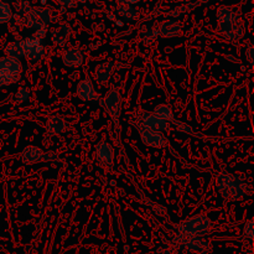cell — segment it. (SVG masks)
I'll return each mask as SVG.
<instances>
[{
  "instance_id": "obj_1",
  "label": "cell",
  "mask_w": 254,
  "mask_h": 254,
  "mask_svg": "<svg viewBox=\"0 0 254 254\" xmlns=\"http://www.w3.org/2000/svg\"><path fill=\"white\" fill-rule=\"evenodd\" d=\"M210 226L211 222L206 216L198 215L181 223L179 231L183 237H191V236H200L206 233Z\"/></svg>"
},
{
  "instance_id": "obj_2",
  "label": "cell",
  "mask_w": 254,
  "mask_h": 254,
  "mask_svg": "<svg viewBox=\"0 0 254 254\" xmlns=\"http://www.w3.org/2000/svg\"><path fill=\"white\" fill-rule=\"evenodd\" d=\"M51 20V12L47 9H30L25 14V24L31 29H45Z\"/></svg>"
},
{
  "instance_id": "obj_3",
  "label": "cell",
  "mask_w": 254,
  "mask_h": 254,
  "mask_svg": "<svg viewBox=\"0 0 254 254\" xmlns=\"http://www.w3.org/2000/svg\"><path fill=\"white\" fill-rule=\"evenodd\" d=\"M181 240L184 241V246L186 250L196 254H208L211 252V243L207 240L198 236H191V237H183L180 236Z\"/></svg>"
},
{
  "instance_id": "obj_4",
  "label": "cell",
  "mask_w": 254,
  "mask_h": 254,
  "mask_svg": "<svg viewBox=\"0 0 254 254\" xmlns=\"http://www.w3.org/2000/svg\"><path fill=\"white\" fill-rule=\"evenodd\" d=\"M22 51H24V56H26L30 61H39L42 59L45 55V49L41 45V42L36 41L32 37L21 41Z\"/></svg>"
},
{
  "instance_id": "obj_5",
  "label": "cell",
  "mask_w": 254,
  "mask_h": 254,
  "mask_svg": "<svg viewBox=\"0 0 254 254\" xmlns=\"http://www.w3.org/2000/svg\"><path fill=\"white\" fill-rule=\"evenodd\" d=\"M141 140L149 146L153 148H164L166 145V140L160 131L148 130V129H141L140 130Z\"/></svg>"
},
{
  "instance_id": "obj_6",
  "label": "cell",
  "mask_w": 254,
  "mask_h": 254,
  "mask_svg": "<svg viewBox=\"0 0 254 254\" xmlns=\"http://www.w3.org/2000/svg\"><path fill=\"white\" fill-rule=\"evenodd\" d=\"M143 127L144 129L148 130H155V131H163L168 130L169 123L163 118H159L155 114L145 113L143 117Z\"/></svg>"
},
{
  "instance_id": "obj_7",
  "label": "cell",
  "mask_w": 254,
  "mask_h": 254,
  "mask_svg": "<svg viewBox=\"0 0 254 254\" xmlns=\"http://www.w3.org/2000/svg\"><path fill=\"white\" fill-rule=\"evenodd\" d=\"M104 107L113 118H118L121 113V98L117 91H111L104 98Z\"/></svg>"
},
{
  "instance_id": "obj_8",
  "label": "cell",
  "mask_w": 254,
  "mask_h": 254,
  "mask_svg": "<svg viewBox=\"0 0 254 254\" xmlns=\"http://www.w3.org/2000/svg\"><path fill=\"white\" fill-rule=\"evenodd\" d=\"M20 69H21V64L17 59L9 56L0 59V72L12 74V76H19Z\"/></svg>"
},
{
  "instance_id": "obj_9",
  "label": "cell",
  "mask_w": 254,
  "mask_h": 254,
  "mask_svg": "<svg viewBox=\"0 0 254 254\" xmlns=\"http://www.w3.org/2000/svg\"><path fill=\"white\" fill-rule=\"evenodd\" d=\"M82 62H83V55L78 49L67 50L64 54V64L69 68H77L81 66Z\"/></svg>"
},
{
  "instance_id": "obj_10",
  "label": "cell",
  "mask_w": 254,
  "mask_h": 254,
  "mask_svg": "<svg viewBox=\"0 0 254 254\" xmlns=\"http://www.w3.org/2000/svg\"><path fill=\"white\" fill-rule=\"evenodd\" d=\"M77 94L83 101H92V99L97 98L94 87L89 79H83L82 82H79L78 87H77Z\"/></svg>"
},
{
  "instance_id": "obj_11",
  "label": "cell",
  "mask_w": 254,
  "mask_h": 254,
  "mask_svg": "<svg viewBox=\"0 0 254 254\" xmlns=\"http://www.w3.org/2000/svg\"><path fill=\"white\" fill-rule=\"evenodd\" d=\"M113 72V64L112 62H103L99 64L94 71V76H96L97 82L99 84H104L109 81L111 74Z\"/></svg>"
},
{
  "instance_id": "obj_12",
  "label": "cell",
  "mask_w": 254,
  "mask_h": 254,
  "mask_svg": "<svg viewBox=\"0 0 254 254\" xmlns=\"http://www.w3.org/2000/svg\"><path fill=\"white\" fill-rule=\"evenodd\" d=\"M72 29L69 25H62V26L57 27L56 30H54L52 31V41L55 42L56 45H59V46H64V44H66V40L67 37H68V35L71 34Z\"/></svg>"
},
{
  "instance_id": "obj_13",
  "label": "cell",
  "mask_w": 254,
  "mask_h": 254,
  "mask_svg": "<svg viewBox=\"0 0 254 254\" xmlns=\"http://www.w3.org/2000/svg\"><path fill=\"white\" fill-rule=\"evenodd\" d=\"M180 32V24L174 20L163 22L159 27V34L163 37H174Z\"/></svg>"
},
{
  "instance_id": "obj_14",
  "label": "cell",
  "mask_w": 254,
  "mask_h": 254,
  "mask_svg": "<svg viewBox=\"0 0 254 254\" xmlns=\"http://www.w3.org/2000/svg\"><path fill=\"white\" fill-rule=\"evenodd\" d=\"M97 155H98L99 160L108 164V165H112V161H113V148L108 143H106V141H102L97 146Z\"/></svg>"
},
{
  "instance_id": "obj_15",
  "label": "cell",
  "mask_w": 254,
  "mask_h": 254,
  "mask_svg": "<svg viewBox=\"0 0 254 254\" xmlns=\"http://www.w3.org/2000/svg\"><path fill=\"white\" fill-rule=\"evenodd\" d=\"M66 128V123L62 121L61 118L59 117H51L49 118L46 124V129H47V133L50 135H55V134H60Z\"/></svg>"
},
{
  "instance_id": "obj_16",
  "label": "cell",
  "mask_w": 254,
  "mask_h": 254,
  "mask_svg": "<svg viewBox=\"0 0 254 254\" xmlns=\"http://www.w3.org/2000/svg\"><path fill=\"white\" fill-rule=\"evenodd\" d=\"M117 14L121 17H123V19L131 21V20H135L139 17V10L135 9L133 5L121 4L118 6V9H117Z\"/></svg>"
},
{
  "instance_id": "obj_17",
  "label": "cell",
  "mask_w": 254,
  "mask_h": 254,
  "mask_svg": "<svg viewBox=\"0 0 254 254\" xmlns=\"http://www.w3.org/2000/svg\"><path fill=\"white\" fill-rule=\"evenodd\" d=\"M42 151L40 149L35 148V146H29L22 153V161L25 164H32L37 163V161L42 160Z\"/></svg>"
},
{
  "instance_id": "obj_18",
  "label": "cell",
  "mask_w": 254,
  "mask_h": 254,
  "mask_svg": "<svg viewBox=\"0 0 254 254\" xmlns=\"http://www.w3.org/2000/svg\"><path fill=\"white\" fill-rule=\"evenodd\" d=\"M5 54H6V56L14 57V59H17V60H19L20 57L24 56V51H22L21 41L11 42V44L7 45L6 49H5Z\"/></svg>"
},
{
  "instance_id": "obj_19",
  "label": "cell",
  "mask_w": 254,
  "mask_h": 254,
  "mask_svg": "<svg viewBox=\"0 0 254 254\" xmlns=\"http://www.w3.org/2000/svg\"><path fill=\"white\" fill-rule=\"evenodd\" d=\"M154 114L158 116L159 118L165 119V121H173L174 119L173 111H171L170 107L166 106V104H160V106L156 107L155 111H154Z\"/></svg>"
},
{
  "instance_id": "obj_20",
  "label": "cell",
  "mask_w": 254,
  "mask_h": 254,
  "mask_svg": "<svg viewBox=\"0 0 254 254\" xmlns=\"http://www.w3.org/2000/svg\"><path fill=\"white\" fill-rule=\"evenodd\" d=\"M11 7L4 0H0V24H4L7 22L11 19Z\"/></svg>"
},
{
  "instance_id": "obj_21",
  "label": "cell",
  "mask_w": 254,
  "mask_h": 254,
  "mask_svg": "<svg viewBox=\"0 0 254 254\" xmlns=\"http://www.w3.org/2000/svg\"><path fill=\"white\" fill-rule=\"evenodd\" d=\"M236 14L233 10L228 6H220L217 9V17L218 20H227L235 17Z\"/></svg>"
},
{
  "instance_id": "obj_22",
  "label": "cell",
  "mask_w": 254,
  "mask_h": 254,
  "mask_svg": "<svg viewBox=\"0 0 254 254\" xmlns=\"http://www.w3.org/2000/svg\"><path fill=\"white\" fill-rule=\"evenodd\" d=\"M15 81H17V76H12V74L0 72V87L5 86V84L14 83Z\"/></svg>"
},
{
  "instance_id": "obj_23",
  "label": "cell",
  "mask_w": 254,
  "mask_h": 254,
  "mask_svg": "<svg viewBox=\"0 0 254 254\" xmlns=\"http://www.w3.org/2000/svg\"><path fill=\"white\" fill-rule=\"evenodd\" d=\"M156 36V31H154L151 27H145L143 31V39L144 42H150L151 40L155 39Z\"/></svg>"
},
{
  "instance_id": "obj_24",
  "label": "cell",
  "mask_w": 254,
  "mask_h": 254,
  "mask_svg": "<svg viewBox=\"0 0 254 254\" xmlns=\"http://www.w3.org/2000/svg\"><path fill=\"white\" fill-rule=\"evenodd\" d=\"M29 89L26 88H20L19 92L16 93V101L19 102H22V101H26L27 98H29Z\"/></svg>"
},
{
  "instance_id": "obj_25",
  "label": "cell",
  "mask_w": 254,
  "mask_h": 254,
  "mask_svg": "<svg viewBox=\"0 0 254 254\" xmlns=\"http://www.w3.org/2000/svg\"><path fill=\"white\" fill-rule=\"evenodd\" d=\"M82 1H84V0H57V2H59L60 5L66 7H73L76 6L78 2H82Z\"/></svg>"
},
{
  "instance_id": "obj_26",
  "label": "cell",
  "mask_w": 254,
  "mask_h": 254,
  "mask_svg": "<svg viewBox=\"0 0 254 254\" xmlns=\"http://www.w3.org/2000/svg\"><path fill=\"white\" fill-rule=\"evenodd\" d=\"M245 235L247 236L250 240L253 238V221H250V222L245 226Z\"/></svg>"
},
{
  "instance_id": "obj_27",
  "label": "cell",
  "mask_w": 254,
  "mask_h": 254,
  "mask_svg": "<svg viewBox=\"0 0 254 254\" xmlns=\"http://www.w3.org/2000/svg\"><path fill=\"white\" fill-rule=\"evenodd\" d=\"M119 1H121L122 4H126V5H134L136 4V2L140 1V0H119Z\"/></svg>"
},
{
  "instance_id": "obj_28",
  "label": "cell",
  "mask_w": 254,
  "mask_h": 254,
  "mask_svg": "<svg viewBox=\"0 0 254 254\" xmlns=\"http://www.w3.org/2000/svg\"><path fill=\"white\" fill-rule=\"evenodd\" d=\"M247 55H248V60H250L251 64H252V47H250V50H248Z\"/></svg>"
},
{
  "instance_id": "obj_29",
  "label": "cell",
  "mask_w": 254,
  "mask_h": 254,
  "mask_svg": "<svg viewBox=\"0 0 254 254\" xmlns=\"http://www.w3.org/2000/svg\"><path fill=\"white\" fill-rule=\"evenodd\" d=\"M164 254H171V253L169 252V251H165V253H164Z\"/></svg>"
},
{
  "instance_id": "obj_30",
  "label": "cell",
  "mask_w": 254,
  "mask_h": 254,
  "mask_svg": "<svg viewBox=\"0 0 254 254\" xmlns=\"http://www.w3.org/2000/svg\"><path fill=\"white\" fill-rule=\"evenodd\" d=\"M180 1H189V0H180Z\"/></svg>"
}]
</instances>
